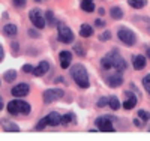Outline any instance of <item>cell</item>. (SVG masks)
Listing matches in <instances>:
<instances>
[{"label": "cell", "mask_w": 150, "mask_h": 141, "mask_svg": "<svg viewBox=\"0 0 150 141\" xmlns=\"http://www.w3.org/2000/svg\"><path fill=\"white\" fill-rule=\"evenodd\" d=\"M17 33H18V27H17L15 24L8 23V24L3 26V35H5V36H8V38H14V36H17Z\"/></svg>", "instance_id": "2e32d148"}, {"label": "cell", "mask_w": 150, "mask_h": 141, "mask_svg": "<svg viewBox=\"0 0 150 141\" xmlns=\"http://www.w3.org/2000/svg\"><path fill=\"white\" fill-rule=\"evenodd\" d=\"M146 54H147V59H150V48L146 50Z\"/></svg>", "instance_id": "60d3db41"}, {"label": "cell", "mask_w": 150, "mask_h": 141, "mask_svg": "<svg viewBox=\"0 0 150 141\" xmlns=\"http://www.w3.org/2000/svg\"><path fill=\"white\" fill-rule=\"evenodd\" d=\"M95 123H96V129L101 132H114L116 131L111 116H99L95 120Z\"/></svg>", "instance_id": "8992f818"}, {"label": "cell", "mask_w": 150, "mask_h": 141, "mask_svg": "<svg viewBox=\"0 0 150 141\" xmlns=\"http://www.w3.org/2000/svg\"><path fill=\"white\" fill-rule=\"evenodd\" d=\"M126 2L134 9H143L147 5V0H126Z\"/></svg>", "instance_id": "603a6c76"}, {"label": "cell", "mask_w": 150, "mask_h": 141, "mask_svg": "<svg viewBox=\"0 0 150 141\" xmlns=\"http://www.w3.org/2000/svg\"><path fill=\"white\" fill-rule=\"evenodd\" d=\"M125 96H128V99L123 102V108L125 110H132V108H135V105L138 104V96H135V93H132V92H129V90H126L125 92Z\"/></svg>", "instance_id": "7c38bea8"}, {"label": "cell", "mask_w": 150, "mask_h": 141, "mask_svg": "<svg viewBox=\"0 0 150 141\" xmlns=\"http://www.w3.org/2000/svg\"><path fill=\"white\" fill-rule=\"evenodd\" d=\"M11 48H12V54L18 56V53H20V44L18 42H11Z\"/></svg>", "instance_id": "1f68e13d"}, {"label": "cell", "mask_w": 150, "mask_h": 141, "mask_svg": "<svg viewBox=\"0 0 150 141\" xmlns=\"http://www.w3.org/2000/svg\"><path fill=\"white\" fill-rule=\"evenodd\" d=\"M141 122H143V120H141L140 117H138V119H134V125H135V126H138V128H141V126H143V123H141Z\"/></svg>", "instance_id": "d590c367"}, {"label": "cell", "mask_w": 150, "mask_h": 141, "mask_svg": "<svg viewBox=\"0 0 150 141\" xmlns=\"http://www.w3.org/2000/svg\"><path fill=\"white\" fill-rule=\"evenodd\" d=\"M0 126H2V129L5 132H20V126L15 122H11V120H6V119L0 120Z\"/></svg>", "instance_id": "5bb4252c"}, {"label": "cell", "mask_w": 150, "mask_h": 141, "mask_svg": "<svg viewBox=\"0 0 150 141\" xmlns=\"http://www.w3.org/2000/svg\"><path fill=\"white\" fill-rule=\"evenodd\" d=\"M138 117H140L141 120L147 122V120H150V113L146 111V110H138Z\"/></svg>", "instance_id": "83f0119b"}, {"label": "cell", "mask_w": 150, "mask_h": 141, "mask_svg": "<svg viewBox=\"0 0 150 141\" xmlns=\"http://www.w3.org/2000/svg\"><path fill=\"white\" fill-rule=\"evenodd\" d=\"M81 11L87 12V14H90V12H93L96 8H95V3H93V0H83L81 5H80Z\"/></svg>", "instance_id": "ac0fdd59"}, {"label": "cell", "mask_w": 150, "mask_h": 141, "mask_svg": "<svg viewBox=\"0 0 150 141\" xmlns=\"http://www.w3.org/2000/svg\"><path fill=\"white\" fill-rule=\"evenodd\" d=\"M45 128H47V122H45V119H41L39 122L36 123L35 129H36V131H42V129H45Z\"/></svg>", "instance_id": "4dcf8cb0"}, {"label": "cell", "mask_w": 150, "mask_h": 141, "mask_svg": "<svg viewBox=\"0 0 150 141\" xmlns=\"http://www.w3.org/2000/svg\"><path fill=\"white\" fill-rule=\"evenodd\" d=\"M3 59H5V50H3L2 44H0V62H2Z\"/></svg>", "instance_id": "8d00e7d4"}, {"label": "cell", "mask_w": 150, "mask_h": 141, "mask_svg": "<svg viewBox=\"0 0 150 141\" xmlns=\"http://www.w3.org/2000/svg\"><path fill=\"white\" fill-rule=\"evenodd\" d=\"M36 3H42V2H45V0H35Z\"/></svg>", "instance_id": "b9f144b4"}, {"label": "cell", "mask_w": 150, "mask_h": 141, "mask_svg": "<svg viewBox=\"0 0 150 141\" xmlns=\"http://www.w3.org/2000/svg\"><path fill=\"white\" fill-rule=\"evenodd\" d=\"M59 62H60V68L62 69H68L71 68V63H72V53L71 51H60L59 53Z\"/></svg>", "instance_id": "30bf717a"}, {"label": "cell", "mask_w": 150, "mask_h": 141, "mask_svg": "<svg viewBox=\"0 0 150 141\" xmlns=\"http://www.w3.org/2000/svg\"><path fill=\"white\" fill-rule=\"evenodd\" d=\"M123 75H122V72H119V71H116L114 74H110V75H107L105 77V83L108 84V87H111V89H117V87H120L122 84H123Z\"/></svg>", "instance_id": "9c48e42d"}, {"label": "cell", "mask_w": 150, "mask_h": 141, "mask_svg": "<svg viewBox=\"0 0 150 141\" xmlns=\"http://www.w3.org/2000/svg\"><path fill=\"white\" fill-rule=\"evenodd\" d=\"M117 38L122 44H125L126 47H132L137 44V35L135 32H132L131 29L128 27H120L117 30Z\"/></svg>", "instance_id": "277c9868"}, {"label": "cell", "mask_w": 150, "mask_h": 141, "mask_svg": "<svg viewBox=\"0 0 150 141\" xmlns=\"http://www.w3.org/2000/svg\"><path fill=\"white\" fill-rule=\"evenodd\" d=\"M65 96L63 89H47V90L42 93V99H44V104H53V102L59 101Z\"/></svg>", "instance_id": "52a82bcc"}, {"label": "cell", "mask_w": 150, "mask_h": 141, "mask_svg": "<svg viewBox=\"0 0 150 141\" xmlns=\"http://www.w3.org/2000/svg\"><path fill=\"white\" fill-rule=\"evenodd\" d=\"M45 21H47V24H50V26H57V20H56V15H54V12L51 11V9H48L47 12H45Z\"/></svg>", "instance_id": "ffe728a7"}, {"label": "cell", "mask_w": 150, "mask_h": 141, "mask_svg": "<svg viewBox=\"0 0 150 141\" xmlns=\"http://www.w3.org/2000/svg\"><path fill=\"white\" fill-rule=\"evenodd\" d=\"M27 35L30 38H33V39H39V38H41V33L38 32V30H35V29H29L27 30Z\"/></svg>", "instance_id": "f546056e"}, {"label": "cell", "mask_w": 150, "mask_h": 141, "mask_svg": "<svg viewBox=\"0 0 150 141\" xmlns=\"http://www.w3.org/2000/svg\"><path fill=\"white\" fill-rule=\"evenodd\" d=\"M149 131H150V128H149Z\"/></svg>", "instance_id": "ee69618b"}, {"label": "cell", "mask_w": 150, "mask_h": 141, "mask_svg": "<svg viewBox=\"0 0 150 141\" xmlns=\"http://www.w3.org/2000/svg\"><path fill=\"white\" fill-rule=\"evenodd\" d=\"M71 77L72 80L77 83V86L80 89H89L90 87V81H89V72H87L86 66L81 63H77L71 68Z\"/></svg>", "instance_id": "6da1fadb"}, {"label": "cell", "mask_w": 150, "mask_h": 141, "mask_svg": "<svg viewBox=\"0 0 150 141\" xmlns=\"http://www.w3.org/2000/svg\"><path fill=\"white\" fill-rule=\"evenodd\" d=\"M110 15H111L112 20H122L125 14H123V9L120 6H112L110 9Z\"/></svg>", "instance_id": "d6986e66"}, {"label": "cell", "mask_w": 150, "mask_h": 141, "mask_svg": "<svg viewBox=\"0 0 150 141\" xmlns=\"http://www.w3.org/2000/svg\"><path fill=\"white\" fill-rule=\"evenodd\" d=\"M29 18L33 24V27L38 30H42L47 27V21H45V15L41 12L39 8H33L29 11Z\"/></svg>", "instance_id": "3957f363"}, {"label": "cell", "mask_w": 150, "mask_h": 141, "mask_svg": "<svg viewBox=\"0 0 150 141\" xmlns=\"http://www.w3.org/2000/svg\"><path fill=\"white\" fill-rule=\"evenodd\" d=\"M93 33H95V30H93L92 26L81 24V27H80V36L81 38H90V36H93Z\"/></svg>", "instance_id": "e0dca14e"}, {"label": "cell", "mask_w": 150, "mask_h": 141, "mask_svg": "<svg viewBox=\"0 0 150 141\" xmlns=\"http://www.w3.org/2000/svg\"><path fill=\"white\" fill-rule=\"evenodd\" d=\"M57 38L63 44H72L74 42V32L69 29V26L63 23H57Z\"/></svg>", "instance_id": "5b68a950"}, {"label": "cell", "mask_w": 150, "mask_h": 141, "mask_svg": "<svg viewBox=\"0 0 150 141\" xmlns=\"http://www.w3.org/2000/svg\"><path fill=\"white\" fill-rule=\"evenodd\" d=\"M26 3H27V0H12V5H14L15 8H18V9H23L24 6H26Z\"/></svg>", "instance_id": "f1b7e54d"}, {"label": "cell", "mask_w": 150, "mask_h": 141, "mask_svg": "<svg viewBox=\"0 0 150 141\" xmlns=\"http://www.w3.org/2000/svg\"><path fill=\"white\" fill-rule=\"evenodd\" d=\"M3 80H5L6 83H14V81L17 80V71L8 69V71L3 74Z\"/></svg>", "instance_id": "44dd1931"}, {"label": "cell", "mask_w": 150, "mask_h": 141, "mask_svg": "<svg viewBox=\"0 0 150 141\" xmlns=\"http://www.w3.org/2000/svg\"><path fill=\"white\" fill-rule=\"evenodd\" d=\"M56 83H65V78L63 77H59V78H56Z\"/></svg>", "instance_id": "ab89813d"}, {"label": "cell", "mask_w": 150, "mask_h": 141, "mask_svg": "<svg viewBox=\"0 0 150 141\" xmlns=\"http://www.w3.org/2000/svg\"><path fill=\"white\" fill-rule=\"evenodd\" d=\"M95 26H96V27H105L107 24H105V21L102 18H96L95 20Z\"/></svg>", "instance_id": "e575fe53"}, {"label": "cell", "mask_w": 150, "mask_h": 141, "mask_svg": "<svg viewBox=\"0 0 150 141\" xmlns=\"http://www.w3.org/2000/svg\"><path fill=\"white\" fill-rule=\"evenodd\" d=\"M147 92H149V95H150V89H147Z\"/></svg>", "instance_id": "7bdbcfd3"}, {"label": "cell", "mask_w": 150, "mask_h": 141, "mask_svg": "<svg viewBox=\"0 0 150 141\" xmlns=\"http://www.w3.org/2000/svg\"><path fill=\"white\" fill-rule=\"evenodd\" d=\"M29 93H30V84L29 83H20L11 89V95L14 98H24Z\"/></svg>", "instance_id": "ba28073f"}, {"label": "cell", "mask_w": 150, "mask_h": 141, "mask_svg": "<svg viewBox=\"0 0 150 141\" xmlns=\"http://www.w3.org/2000/svg\"><path fill=\"white\" fill-rule=\"evenodd\" d=\"M3 107H5V102H3V99H2V96H0V111L3 110Z\"/></svg>", "instance_id": "f35d334b"}, {"label": "cell", "mask_w": 150, "mask_h": 141, "mask_svg": "<svg viewBox=\"0 0 150 141\" xmlns=\"http://www.w3.org/2000/svg\"><path fill=\"white\" fill-rule=\"evenodd\" d=\"M50 68H51V66H50V63H48L47 60H44V62H39V65L33 69L32 74H33L35 77H44V75L50 71Z\"/></svg>", "instance_id": "9a60e30c"}, {"label": "cell", "mask_w": 150, "mask_h": 141, "mask_svg": "<svg viewBox=\"0 0 150 141\" xmlns=\"http://www.w3.org/2000/svg\"><path fill=\"white\" fill-rule=\"evenodd\" d=\"M77 122V117H75L74 113H68V114H63L62 116V125H71V123H75Z\"/></svg>", "instance_id": "7402d4cb"}, {"label": "cell", "mask_w": 150, "mask_h": 141, "mask_svg": "<svg viewBox=\"0 0 150 141\" xmlns=\"http://www.w3.org/2000/svg\"><path fill=\"white\" fill-rule=\"evenodd\" d=\"M72 50L75 51V54L80 56V57H84V56H86V51H84V48H83V45H81V44H75Z\"/></svg>", "instance_id": "d4e9b609"}, {"label": "cell", "mask_w": 150, "mask_h": 141, "mask_svg": "<svg viewBox=\"0 0 150 141\" xmlns=\"http://www.w3.org/2000/svg\"><path fill=\"white\" fill-rule=\"evenodd\" d=\"M44 119L47 122V126H59V125H62V116L57 111H53V113L47 114Z\"/></svg>", "instance_id": "4fadbf2b"}, {"label": "cell", "mask_w": 150, "mask_h": 141, "mask_svg": "<svg viewBox=\"0 0 150 141\" xmlns=\"http://www.w3.org/2000/svg\"><path fill=\"white\" fill-rule=\"evenodd\" d=\"M98 12H99V15H101V17H102V15H105V9H104V8H99V9H98Z\"/></svg>", "instance_id": "74e56055"}, {"label": "cell", "mask_w": 150, "mask_h": 141, "mask_svg": "<svg viewBox=\"0 0 150 141\" xmlns=\"http://www.w3.org/2000/svg\"><path fill=\"white\" fill-rule=\"evenodd\" d=\"M21 69H23V72H26V74H32L35 68H33L32 65H29V63H27V65H24V66H23Z\"/></svg>", "instance_id": "836d02e7"}, {"label": "cell", "mask_w": 150, "mask_h": 141, "mask_svg": "<svg viewBox=\"0 0 150 141\" xmlns=\"http://www.w3.org/2000/svg\"><path fill=\"white\" fill-rule=\"evenodd\" d=\"M108 101H110V96H104V98H101V99L96 102V107H98V108H104V107H107V105H108Z\"/></svg>", "instance_id": "4316f807"}, {"label": "cell", "mask_w": 150, "mask_h": 141, "mask_svg": "<svg viewBox=\"0 0 150 141\" xmlns=\"http://www.w3.org/2000/svg\"><path fill=\"white\" fill-rule=\"evenodd\" d=\"M141 83H143V86H144L146 90H147V89H150V74H147V75L144 77Z\"/></svg>", "instance_id": "d6a6232c"}, {"label": "cell", "mask_w": 150, "mask_h": 141, "mask_svg": "<svg viewBox=\"0 0 150 141\" xmlns=\"http://www.w3.org/2000/svg\"><path fill=\"white\" fill-rule=\"evenodd\" d=\"M146 65H147V59H146V56H143V54H134V56H132V66H134L135 71H141V69H144Z\"/></svg>", "instance_id": "8fae6325"}, {"label": "cell", "mask_w": 150, "mask_h": 141, "mask_svg": "<svg viewBox=\"0 0 150 141\" xmlns=\"http://www.w3.org/2000/svg\"><path fill=\"white\" fill-rule=\"evenodd\" d=\"M108 107L112 110V111H117L120 108V102L117 99V96H110V101H108Z\"/></svg>", "instance_id": "cb8c5ba5"}, {"label": "cell", "mask_w": 150, "mask_h": 141, "mask_svg": "<svg viewBox=\"0 0 150 141\" xmlns=\"http://www.w3.org/2000/svg\"><path fill=\"white\" fill-rule=\"evenodd\" d=\"M111 36H112L111 30H105L102 35H99V41H101V42H107V41L111 39Z\"/></svg>", "instance_id": "484cf974"}, {"label": "cell", "mask_w": 150, "mask_h": 141, "mask_svg": "<svg viewBox=\"0 0 150 141\" xmlns=\"http://www.w3.org/2000/svg\"><path fill=\"white\" fill-rule=\"evenodd\" d=\"M6 110H8V113L11 114V116H18V114L29 116V114L32 113V105L29 104V102L18 98V99H14V101L8 102Z\"/></svg>", "instance_id": "7a4b0ae2"}]
</instances>
